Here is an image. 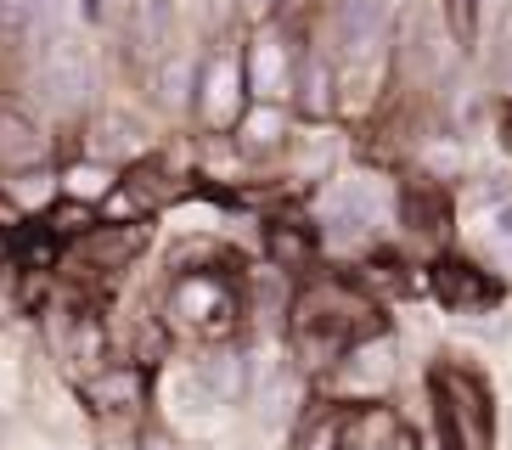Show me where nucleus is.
<instances>
[{
  "instance_id": "1",
  "label": "nucleus",
  "mask_w": 512,
  "mask_h": 450,
  "mask_svg": "<svg viewBox=\"0 0 512 450\" xmlns=\"http://www.w3.org/2000/svg\"><path fill=\"white\" fill-rule=\"evenodd\" d=\"M242 321H248V270L169 276V287H164V327L169 332L214 349V344H237Z\"/></svg>"
},
{
  "instance_id": "2",
  "label": "nucleus",
  "mask_w": 512,
  "mask_h": 450,
  "mask_svg": "<svg viewBox=\"0 0 512 450\" xmlns=\"http://www.w3.org/2000/svg\"><path fill=\"white\" fill-rule=\"evenodd\" d=\"M287 332H327L338 344H361L377 338L383 327V304L372 299V287L349 270H321V276H304L293 287V315H287Z\"/></svg>"
},
{
  "instance_id": "3",
  "label": "nucleus",
  "mask_w": 512,
  "mask_h": 450,
  "mask_svg": "<svg viewBox=\"0 0 512 450\" xmlns=\"http://www.w3.org/2000/svg\"><path fill=\"white\" fill-rule=\"evenodd\" d=\"M428 405H434V434L445 450H496V400L473 366L439 360L428 372Z\"/></svg>"
},
{
  "instance_id": "4",
  "label": "nucleus",
  "mask_w": 512,
  "mask_h": 450,
  "mask_svg": "<svg viewBox=\"0 0 512 450\" xmlns=\"http://www.w3.org/2000/svg\"><path fill=\"white\" fill-rule=\"evenodd\" d=\"M248 74H242V40L231 34H214L203 51H197V85H192V119L203 135L214 141H231L237 124L248 119Z\"/></svg>"
},
{
  "instance_id": "5",
  "label": "nucleus",
  "mask_w": 512,
  "mask_h": 450,
  "mask_svg": "<svg viewBox=\"0 0 512 450\" xmlns=\"http://www.w3.org/2000/svg\"><path fill=\"white\" fill-rule=\"evenodd\" d=\"M389 40H394V0H338L327 45L338 57V85L355 90V79H372ZM338 107H344V96H338Z\"/></svg>"
},
{
  "instance_id": "6",
  "label": "nucleus",
  "mask_w": 512,
  "mask_h": 450,
  "mask_svg": "<svg viewBox=\"0 0 512 450\" xmlns=\"http://www.w3.org/2000/svg\"><path fill=\"white\" fill-rule=\"evenodd\" d=\"M394 197L383 186V175H344L332 180V192L321 197V242H338V248H361V242H372L377 231H383V220L394 214Z\"/></svg>"
},
{
  "instance_id": "7",
  "label": "nucleus",
  "mask_w": 512,
  "mask_h": 450,
  "mask_svg": "<svg viewBox=\"0 0 512 450\" xmlns=\"http://www.w3.org/2000/svg\"><path fill=\"white\" fill-rule=\"evenodd\" d=\"M299 45H304V29H293L287 12L271 17V23H248L242 29V74H248V96L254 102L287 107V96H293V68H299Z\"/></svg>"
},
{
  "instance_id": "8",
  "label": "nucleus",
  "mask_w": 512,
  "mask_h": 450,
  "mask_svg": "<svg viewBox=\"0 0 512 450\" xmlns=\"http://www.w3.org/2000/svg\"><path fill=\"white\" fill-rule=\"evenodd\" d=\"M400 377V349H394L389 332L377 338H361L355 349H344V360L321 377V394L344 411H366V405H383Z\"/></svg>"
},
{
  "instance_id": "9",
  "label": "nucleus",
  "mask_w": 512,
  "mask_h": 450,
  "mask_svg": "<svg viewBox=\"0 0 512 450\" xmlns=\"http://www.w3.org/2000/svg\"><path fill=\"white\" fill-rule=\"evenodd\" d=\"M113 34H119V51L130 62V74L147 79L169 51H181L175 45L181 12H175V0H119L113 6Z\"/></svg>"
},
{
  "instance_id": "10",
  "label": "nucleus",
  "mask_w": 512,
  "mask_h": 450,
  "mask_svg": "<svg viewBox=\"0 0 512 450\" xmlns=\"http://www.w3.org/2000/svg\"><path fill=\"white\" fill-rule=\"evenodd\" d=\"M338 96H344V85H338V57H332L316 34H304L299 68H293V96H287V113H293L299 124H310V130H321V124L338 119Z\"/></svg>"
},
{
  "instance_id": "11",
  "label": "nucleus",
  "mask_w": 512,
  "mask_h": 450,
  "mask_svg": "<svg viewBox=\"0 0 512 450\" xmlns=\"http://www.w3.org/2000/svg\"><path fill=\"white\" fill-rule=\"evenodd\" d=\"M428 293H434L439 304L451 315H484L501 304V276H490L484 265H473V259H456V254H439L434 265H428Z\"/></svg>"
},
{
  "instance_id": "12",
  "label": "nucleus",
  "mask_w": 512,
  "mask_h": 450,
  "mask_svg": "<svg viewBox=\"0 0 512 450\" xmlns=\"http://www.w3.org/2000/svg\"><path fill=\"white\" fill-rule=\"evenodd\" d=\"M79 158H96V164L107 169H136L152 158V135L141 119H130V113H91V124H85V135H79Z\"/></svg>"
},
{
  "instance_id": "13",
  "label": "nucleus",
  "mask_w": 512,
  "mask_h": 450,
  "mask_svg": "<svg viewBox=\"0 0 512 450\" xmlns=\"http://www.w3.org/2000/svg\"><path fill=\"white\" fill-rule=\"evenodd\" d=\"M254 372H259V360L248 344H214L192 360L197 394L214 405H248L254 400Z\"/></svg>"
},
{
  "instance_id": "14",
  "label": "nucleus",
  "mask_w": 512,
  "mask_h": 450,
  "mask_svg": "<svg viewBox=\"0 0 512 450\" xmlns=\"http://www.w3.org/2000/svg\"><path fill=\"white\" fill-rule=\"evenodd\" d=\"M40 96H46L51 107H57L62 119H74V113H85L96 96V62L79 51V45H51L46 57H40Z\"/></svg>"
},
{
  "instance_id": "15",
  "label": "nucleus",
  "mask_w": 512,
  "mask_h": 450,
  "mask_svg": "<svg viewBox=\"0 0 512 450\" xmlns=\"http://www.w3.org/2000/svg\"><path fill=\"white\" fill-rule=\"evenodd\" d=\"M57 355L74 366V377H91L113 366V332L96 304H68L57 321Z\"/></svg>"
},
{
  "instance_id": "16",
  "label": "nucleus",
  "mask_w": 512,
  "mask_h": 450,
  "mask_svg": "<svg viewBox=\"0 0 512 450\" xmlns=\"http://www.w3.org/2000/svg\"><path fill=\"white\" fill-rule=\"evenodd\" d=\"M79 400L91 405L96 417H141L152 400V372L147 366H130V360H113L107 372L79 377Z\"/></svg>"
},
{
  "instance_id": "17",
  "label": "nucleus",
  "mask_w": 512,
  "mask_h": 450,
  "mask_svg": "<svg viewBox=\"0 0 512 450\" xmlns=\"http://www.w3.org/2000/svg\"><path fill=\"white\" fill-rule=\"evenodd\" d=\"M394 220L406 225L411 237H451V192H445V180L434 175H411L400 180V197H394Z\"/></svg>"
},
{
  "instance_id": "18",
  "label": "nucleus",
  "mask_w": 512,
  "mask_h": 450,
  "mask_svg": "<svg viewBox=\"0 0 512 450\" xmlns=\"http://www.w3.org/2000/svg\"><path fill=\"white\" fill-rule=\"evenodd\" d=\"M293 113L287 107H271V102H254L248 107V119L237 124V135H231V147L248 158V164H271V158H282L287 147H293Z\"/></svg>"
},
{
  "instance_id": "19",
  "label": "nucleus",
  "mask_w": 512,
  "mask_h": 450,
  "mask_svg": "<svg viewBox=\"0 0 512 450\" xmlns=\"http://www.w3.org/2000/svg\"><path fill=\"white\" fill-rule=\"evenodd\" d=\"M344 450H422V439H417V428H411L400 411H389V405H366V411H349Z\"/></svg>"
},
{
  "instance_id": "20",
  "label": "nucleus",
  "mask_w": 512,
  "mask_h": 450,
  "mask_svg": "<svg viewBox=\"0 0 512 450\" xmlns=\"http://www.w3.org/2000/svg\"><path fill=\"white\" fill-rule=\"evenodd\" d=\"M46 164H51L46 130L29 113L0 107V175H23V169H46Z\"/></svg>"
},
{
  "instance_id": "21",
  "label": "nucleus",
  "mask_w": 512,
  "mask_h": 450,
  "mask_svg": "<svg viewBox=\"0 0 512 450\" xmlns=\"http://www.w3.org/2000/svg\"><path fill=\"white\" fill-rule=\"evenodd\" d=\"M265 254H271L276 270L304 276V270H316V259H321V231L310 220H271L265 225Z\"/></svg>"
},
{
  "instance_id": "22",
  "label": "nucleus",
  "mask_w": 512,
  "mask_h": 450,
  "mask_svg": "<svg viewBox=\"0 0 512 450\" xmlns=\"http://www.w3.org/2000/svg\"><path fill=\"white\" fill-rule=\"evenodd\" d=\"M248 315H254V327H265V332H287V315H293V276L276 270V265L248 270Z\"/></svg>"
},
{
  "instance_id": "23",
  "label": "nucleus",
  "mask_w": 512,
  "mask_h": 450,
  "mask_svg": "<svg viewBox=\"0 0 512 450\" xmlns=\"http://www.w3.org/2000/svg\"><path fill=\"white\" fill-rule=\"evenodd\" d=\"M0 192H6V209L17 220H46L51 209L62 203V169H23V175H6L0 180Z\"/></svg>"
},
{
  "instance_id": "24",
  "label": "nucleus",
  "mask_w": 512,
  "mask_h": 450,
  "mask_svg": "<svg viewBox=\"0 0 512 450\" xmlns=\"http://www.w3.org/2000/svg\"><path fill=\"white\" fill-rule=\"evenodd\" d=\"M164 265H169V276H197V270H248V259L220 237H175Z\"/></svg>"
},
{
  "instance_id": "25",
  "label": "nucleus",
  "mask_w": 512,
  "mask_h": 450,
  "mask_svg": "<svg viewBox=\"0 0 512 450\" xmlns=\"http://www.w3.org/2000/svg\"><path fill=\"white\" fill-rule=\"evenodd\" d=\"M147 96L152 107H164V113H192V85H197V57H186V51H169L158 68H152L147 79Z\"/></svg>"
},
{
  "instance_id": "26",
  "label": "nucleus",
  "mask_w": 512,
  "mask_h": 450,
  "mask_svg": "<svg viewBox=\"0 0 512 450\" xmlns=\"http://www.w3.org/2000/svg\"><path fill=\"white\" fill-rule=\"evenodd\" d=\"M344 428H349V411H344V405L316 400L299 422H293V439H287V450H344Z\"/></svg>"
},
{
  "instance_id": "27",
  "label": "nucleus",
  "mask_w": 512,
  "mask_h": 450,
  "mask_svg": "<svg viewBox=\"0 0 512 450\" xmlns=\"http://www.w3.org/2000/svg\"><path fill=\"white\" fill-rule=\"evenodd\" d=\"M119 169H107V164H96V158H68L62 164V197L68 203H91V209H102L107 197L119 192Z\"/></svg>"
},
{
  "instance_id": "28",
  "label": "nucleus",
  "mask_w": 512,
  "mask_h": 450,
  "mask_svg": "<svg viewBox=\"0 0 512 450\" xmlns=\"http://www.w3.org/2000/svg\"><path fill=\"white\" fill-rule=\"evenodd\" d=\"M439 6H445L451 40L462 45V51H473V45H479V29H484V0H439Z\"/></svg>"
},
{
  "instance_id": "29",
  "label": "nucleus",
  "mask_w": 512,
  "mask_h": 450,
  "mask_svg": "<svg viewBox=\"0 0 512 450\" xmlns=\"http://www.w3.org/2000/svg\"><path fill=\"white\" fill-rule=\"evenodd\" d=\"M484 248H490L501 265H512V197L484 214Z\"/></svg>"
},
{
  "instance_id": "30",
  "label": "nucleus",
  "mask_w": 512,
  "mask_h": 450,
  "mask_svg": "<svg viewBox=\"0 0 512 450\" xmlns=\"http://www.w3.org/2000/svg\"><path fill=\"white\" fill-rule=\"evenodd\" d=\"M136 450H186L181 439L169 434L164 422H141V434H136Z\"/></svg>"
},
{
  "instance_id": "31",
  "label": "nucleus",
  "mask_w": 512,
  "mask_h": 450,
  "mask_svg": "<svg viewBox=\"0 0 512 450\" xmlns=\"http://www.w3.org/2000/svg\"><path fill=\"white\" fill-rule=\"evenodd\" d=\"M113 6H119V0H79V23H85V29H102L107 17H113Z\"/></svg>"
},
{
  "instance_id": "32",
  "label": "nucleus",
  "mask_w": 512,
  "mask_h": 450,
  "mask_svg": "<svg viewBox=\"0 0 512 450\" xmlns=\"http://www.w3.org/2000/svg\"><path fill=\"white\" fill-rule=\"evenodd\" d=\"M242 17L248 23H271V17H282V0H237Z\"/></svg>"
},
{
  "instance_id": "33",
  "label": "nucleus",
  "mask_w": 512,
  "mask_h": 450,
  "mask_svg": "<svg viewBox=\"0 0 512 450\" xmlns=\"http://www.w3.org/2000/svg\"><path fill=\"white\" fill-rule=\"evenodd\" d=\"M6 214H12V209H6V192H0V220H6Z\"/></svg>"
},
{
  "instance_id": "34",
  "label": "nucleus",
  "mask_w": 512,
  "mask_h": 450,
  "mask_svg": "<svg viewBox=\"0 0 512 450\" xmlns=\"http://www.w3.org/2000/svg\"><path fill=\"white\" fill-rule=\"evenodd\" d=\"M46 6H68V0H46Z\"/></svg>"
},
{
  "instance_id": "35",
  "label": "nucleus",
  "mask_w": 512,
  "mask_h": 450,
  "mask_svg": "<svg viewBox=\"0 0 512 450\" xmlns=\"http://www.w3.org/2000/svg\"><path fill=\"white\" fill-rule=\"evenodd\" d=\"M0 434H6V417H0Z\"/></svg>"
}]
</instances>
